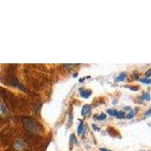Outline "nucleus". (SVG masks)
I'll return each instance as SVG.
<instances>
[{"instance_id": "obj_1", "label": "nucleus", "mask_w": 151, "mask_h": 151, "mask_svg": "<svg viewBox=\"0 0 151 151\" xmlns=\"http://www.w3.org/2000/svg\"><path fill=\"white\" fill-rule=\"evenodd\" d=\"M24 127L27 131L31 132H36L40 130V125L34 119L30 117H24L22 119Z\"/></svg>"}, {"instance_id": "obj_2", "label": "nucleus", "mask_w": 151, "mask_h": 151, "mask_svg": "<svg viewBox=\"0 0 151 151\" xmlns=\"http://www.w3.org/2000/svg\"><path fill=\"white\" fill-rule=\"evenodd\" d=\"M24 146V144L22 141H20V140H18V141H16L15 142H14V147L15 149L21 150V149H23Z\"/></svg>"}, {"instance_id": "obj_3", "label": "nucleus", "mask_w": 151, "mask_h": 151, "mask_svg": "<svg viewBox=\"0 0 151 151\" xmlns=\"http://www.w3.org/2000/svg\"><path fill=\"white\" fill-rule=\"evenodd\" d=\"M81 96L84 98H88L91 94V91L90 90H83L81 91Z\"/></svg>"}, {"instance_id": "obj_4", "label": "nucleus", "mask_w": 151, "mask_h": 151, "mask_svg": "<svg viewBox=\"0 0 151 151\" xmlns=\"http://www.w3.org/2000/svg\"><path fill=\"white\" fill-rule=\"evenodd\" d=\"M8 113V110L6 106L3 104L0 103V114L2 116H5Z\"/></svg>"}, {"instance_id": "obj_5", "label": "nucleus", "mask_w": 151, "mask_h": 151, "mask_svg": "<svg viewBox=\"0 0 151 151\" xmlns=\"http://www.w3.org/2000/svg\"><path fill=\"white\" fill-rule=\"evenodd\" d=\"M90 109H91V106L90 105H85L83 107V109H82V115L83 116H85L86 115L88 112H89Z\"/></svg>"}, {"instance_id": "obj_6", "label": "nucleus", "mask_w": 151, "mask_h": 151, "mask_svg": "<svg viewBox=\"0 0 151 151\" xmlns=\"http://www.w3.org/2000/svg\"><path fill=\"white\" fill-rule=\"evenodd\" d=\"M126 73H121L120 74H119V76L118 77L116 78V82H121V81H124L125 79V78H126Z\"/></svg>"}, {"instance_id": "obj_7", "label": "nucleus", "mask_w": 151, "mask_h": 151, "mask_svg": "<svg viewBox=\"0 0 151 151\" xmlns=\"http://www.w3.org/2000/svg\"><path fill=\"white\" fill-rule=\"evenodd\" d=\"M107 113L108 114H110V116H116L118 113V111L116 110H114V109H109L107 110Z\"/></svg>"}, {"instance_id": "obj_8", "label": "nucleus", "mask_w": 151, "mask_h": 151, "mask_svg": "<svg viewBox=\"0 0 151 151\" xmlns=\"http://www.w3.org/2000/svg\"><path fill=\"white\" fill-rule=\"evenodd\" d=\"M140 81L141 83H145V84H151V79H147V78H141V79H140Z\"/></svg>"}, {"instance_id": "obj_9", "label": "nucleus", "mask_w": 151, "mask_h": 151, "mask_svg": "<svg viewBox=\"0 0 151 151\" xmlns=\"http://www.w3.org/2000/svg\"><path fill=\"white\" fill-rule=\"evenodd\" d=\"M83 129H84V125L83 123H81L80 125L78 126V129H77V132L79 134H81L83 132Z\"/></svg>"}, {"instance_id": "obj_10", "label": "nucleus", "mask_w": 151, "mask_h": 151, "mask_svg": "<svg viewBox=\"0 0 151 151\" xmlns=\"http://www.w3.org/2000/svg\"><path fill=\"white\" fill-rule=\"evenodd\" d=\"M116 116H117V118L119 119H124V118H125V113H124V112H122V111L118 112Z\"/></svg>"}, {"instance_id": "obj_11", "label": "nucleus", "mask_w": 151, "mask_h": 151, "mask_svg": "<svg viewBox=\"0 0 151 151\" xmlns=\"http://www.w3.org/2000/svg\"><path fill=\"white\" fill-rule=\"evenodd\" d=\"M70 141L73 144H77V139H76V137L74 134H72L70 135Z\"/></svg>"}, {"instance_id": "obj_12", "label": "nucleus", "mask_w": 151, "mask_h": 151, "mask_svg": "<svg viewBox=\"0 0 151 151\" xmlns=\"http://www.w3.org/2000/svg\"><path fill=\"white\" fill-rule=\"evenodd\" d=\"M141 98H142L143 100H146V101H150V94L149 93H144V94H143L142 96H141Z\"/></svg>"}, {"instance_id": "obj_13", "label": "nucleus", "mask_w": 151, "mask_h": 151, "mask_svg": "<svg viewBox=\"0 0 151 151\" xmlns=\"http://www.w3.org/2000/svg\"><path fill=\"white\" fill-rule=\"evenodd\" d=\"M106 118V114H104V113H101V115L98 116V119H99V120H104Z\"/></svg>"}, {"instance_id": "obj_14", "label": "nucleus", "mask_w": 151, "mask_h": 151, "mask_svg": "<svg viewBox=\"0 0 151 151\" xmlns=\"http://www.w3.org/2000/svg\"><path fill=\"white\" fill-rule=\"evenodd\" d=\"M134 112H133V111H132H132H130V112H129V114H128V115H127V116H126V117H127V119H130L133 118V116H134Z\"/></svg>"}, {"instance_id": "obj_15", "label": "nucleus", "mask_w": 151, "mask_h": 151, "mask_svg": "<svg viewBox=\"0 0 151 151\" xmlns=\"http://www.w3.org/2000/svg\"><path fill=\"white\" fill-rule=\"evenodd\" d=\"M145 75H146L147 77H149V76H151V69H150V70H148L147 71L146 73H145Z\"/></svg>"}, {"instance_id": "obj_16", "label": "nucleus", "mask_w": 151, "mask_h": 151, "mask_svg": "<svg viewBox=\"0 0 151 151\" xmlns=\"http://www.w3.org/2000/svg\"><path fill=\"white\" fill-rule=\"evenodd\" d=\"M100 150L101 151H111V150H107V149H105V148H101V149H100Z\"/></svg>"}, {"instance_id": "obj_17", "label": "nucleus", "mask_w": 151, "mask_h": 151, "mask_svg": "<svg viewBox=\"0 0 151 151\" xmlns=\"http://www.w3.org/2000/svg\"><path fill=\"white\" fill-rule=\"evenodd\" d=\"M150 113H151V109H150V110H148V111L146 113H145V115H147H147H149V114H150Z\"/></svg>"}, {"instance_id": "obj_18", "label": "nucleus", "mask_w": 151, "mask_h": 151, "mask_svg": "<svg viewBox=\"0 0 151 151\" xmlns=\"http://www.w3.org/2000/svg\"><path fill=\"white\" fill-rule=\"evenodd\" d=\"M92 127H93V129H97V130H99V129H98V127H97V126H96V125H92Z\"/></svg>"}]
</instances>
